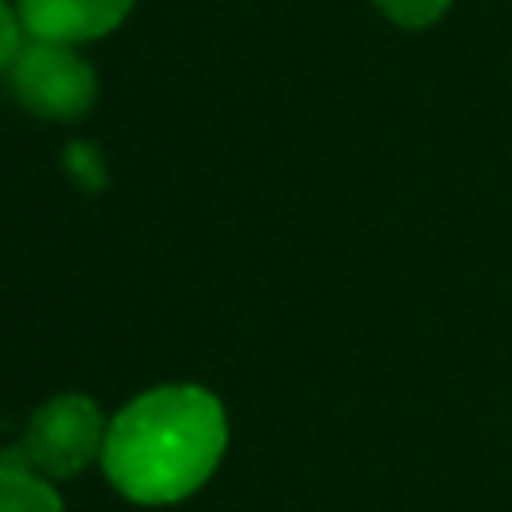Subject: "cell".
Masks as SVG:
<instances>
[{
    "mask_svg": "<svg viewBox=\"0 0 512 512\" xmlns=\"http://www.w3.org/2000/svg\"><path fill=\"white\" fill-rule=\"evenodd\" d=\"M136 0H16V16L28 40L84 44L124 24Z\"/></svg>",
    "mask_w": 512,
    "mask_h": 512,
    "instance_id": "4",
    "label": "cell"
},
{
    "mask_svg": "<svg viewBox=\"0 0 512 512\" xmlns=\"http://www.w3.org/2000/svg\"><path fill=\"white\" fill-rule=\"evenodd\" d=\"M228 448L224 404L200 384H164L108 420L104 476L136 504H176L204 488Z\"/></svg>",
    "mask_w": 512,
    "mask_h": 512,
    "instance_id": "1",
    "label": "cell"
},
{
    "mask_svg": "<svg viewBox=\"0 0 512 512\" xmlns=\"http://www.w3.org/2000/svg\"><path fill=\"white\" fill-rule=\"evenodd\" d=\"M20 36H24V24H20V16H16V4L0 0V68H8V64L16 60V52L24 48Z\"/></svg>",
    "mask_w": 512,
    "mask_h": 512,
    "instance_id": "7",
    "label": "cell"
},
{
    "mask_svg": "<svg viewBox=\"0 0 512 512\" xmlns=\"http://www.w3.org/2000/svg\"><path fill=\"white\" fill-rule=\"evenodd\" d=\"M16 100L44 120H80L96 100V72L72 48L56 40H28L8 64Z\"/></svg>",
    "mask_w": 512,
    "mask_h": 512,
    "instance_id": "2",
    "label": "cell"
},
{
    "mask_svg": "<svg viewBox=\"0 0 512 512\" xmlns=\"http://www.w3.org/2000/svg\"><path fill=\"white\" fill-rule=\"evenodd\" d=\"M372 4L400 28H428L452 8V0H372Z\"/></svg>",
    "mask_w": 512,
    "mask_h": 512,
    "instance_id": "6",
    "label": "cell"
},
{
    "mask_svg": "<svg viewBox=\"0 0 512 512\" xmlns=\"http://www.w3.org/2000/svg\"><path fill=\"white\" fill-rule=\"evenodd\" d=\"M104 436H108V424H104L96 400H88L80 392H64L32 412L20 452L28 456V464L40 476L64 480V476L84 472L104 452Z\"/></svg>",
    "mask_w": 512,
    "mask_h": 512,
    "instance_id": "3",
    "label": "cell"
},
{
    "mask_svg": "<svg viewBox=\"0 0 512 512\" xmlns=\"http://www.w3.org/2000/svg\"><path fill=\"white\" fill-rule=\"evenodd\" d=\"M0 512H64L60 492L28 464L20 444L0 448Z\"/></svg>",
    "mask_w": 512,
    "mask_h": 512,
    "instance_id": "5",
    "label": "cell"
}]
</instances>
